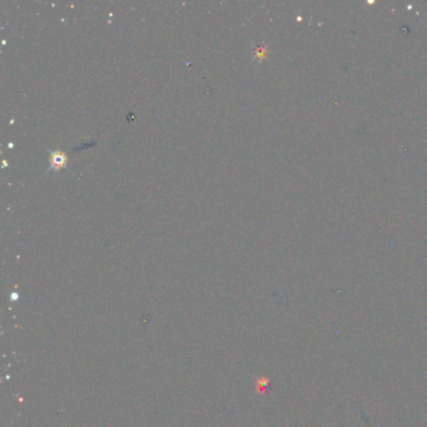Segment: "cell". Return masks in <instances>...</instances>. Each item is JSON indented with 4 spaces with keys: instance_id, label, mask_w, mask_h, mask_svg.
I'll list each match as a JSON object with an SVG mask.
<instances>
[{
    "instance_id": "6da1fadb",
    "label": "cell",
    "mask_w": 427,
    "mask_h": 427,
    "mask_svg": "<svg viewBox=\"0 0 427 427\" xmlns=\"http://www.w3.org/2000/svg\"><path fill=\"white\" fill-rule=\"evenodd\" d=\"M49 163H51V167L53 168V169L58 170V169H61V168L66 167V164H68V158H66L64 152L55 151L51 154Z\"/></svg>"
}]
</instances>
